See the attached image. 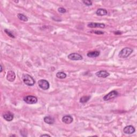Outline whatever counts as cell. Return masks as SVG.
<instances>
[{"label": "cell", "mask_w": 137, "mask_h": 137, "mask_svg": "<svg viewBox=\"0 0 137 137\" xmlns=\"http://www.w3.org/2000/svg\"><path fill=\"white\" fill-rule=\"evenodd\" d=\"M3 118H4L5 120H6L7 121L10 122L13 120L14 115L10 113H7L3 115Z\"/></svg>", "instance_id": "obj_15"}, {"label": "cell", "mask_w": 137, "mask_h": 137, "mask_svg": "<svg viewBox=\"0 0 137 137\" xmlns=\"http://www.w3.org/2000/svg\"><path fill=\"white\" fill-rule=\"evenodd\" d=\"M133 49H132L129 47H126L122 49L119 53V57L122 58H125L128 57L132 53Z\"/></svg>", "instance_id": "obj_2"}, {"label": "cell", "mask_w": 137, "mask_h": 137, "mask_svg": "<svg viewBox=\"0 0 137 137\" xmlns=\"http://www.w3.org/2000/svg\"><path fill=\"white\" fill-rule=\"evenodd\" d=\"M62 122H63V123H64L65 124H71L72 122H73V119L72 117V116H71L70 115H66V116H63V117H62Z\"/></svg>", "instance_id": "obj_11"}, {"label": "cell", "mask_w": 137, "mask_h": 137, "mask_svg": "<svg viewBox=\"0 0 137 137\" xmlns=\"http://www.w3.org/2000/svg\"><path fill=\"white\" fill-rule=\"evenodd\" d=\"M40 137H50V136L48 135V134H42Z\"/></svg>", "instance_id": "obj_24"}, {"label": "cell", "mask_w": 137, "mask_h": 137, "mask_svg": "<svg viewBox=\"0 0 137 137\" xmlns=\"http://www.w3.org/2000/svg\"><path fill=\"white\" fill-rule=\"evenodd\" d=\"M95 74L98 77H99V78H107V77H108V76H109V75H110L109 73L104 70H101L97 72Z\"/></svg>", "instance_id": "obj_9"}, {"label": "cell", "mask_w": 137, "mask_h": 137, "mask_svg": "<svg viewBox=\"0 0 137 137\" xmlns=\"http://www.w3.org/2000/svg\"><path fill=\"white\" fill-rule=\"evenodd\" d=\"M2 70H3V68H2V64H1V72H2Z\"/></svg>", "instance_id": "obj_25"}, {"label": "cell", "mask_w": 137, "mask_h": 137, "mask_svg": "<svg viewBox=\"0 0 137 137\" xmlns=\"http://www.w3.org/2000/svg\"><path fill=\"white\" fill-rule=\"evenodd\" d=\"M118 93L116 91H113L110 92V93L106 94V95L103 97V100L104 101H109L111 99H114L118 96Z\"/></svg>", "instance_id": "obj_5"}, {"label": "cell", "mask_w": 137, "mask_h": 137, "mask_svg": "<svg viewBox=\"0 0 137 137\" xmlns=\"http://www.w3.org/2000/svg\"><path fill=\"white\" fill-rule=\"evenodd\" d=\"M68 58L72 61H80L83 59V57L79 54L71 53L68 55Z\"/></svg>", "instance_id": "obj_6"}, {"label": "cell", "mask_w": 137, "mask_h": 137, "mask_svg": "<svg viewBox=\"0 0 137 137\" xmlns=\"http://www.w3.org/2000/svg\"><path fill=\"white\" fill-rule=\"evenodd\" d=\"M96 14L99 16H106L108 14V11L104 9H98L96 11Z\"/></svg>", "instance_id": "obj_13"}, {"label": "cell", "mask_w": 137, "mask_h": 137, "mask_svg": "<svg viewBox=\"0 0 137 137\" xmlns=\"http://www.w3.org/2000/svg\"><path fill=\"white\" fill-rule=\"evenodd\" d=\"M58 11L59 12V13L64 14L66 12V10L65 9L63 8V7H60V8H59L58 9Z\"/></svg>", "instance_id": "obj_21"}, {"label": "cell", "mask_w": 137, "mask_h": 137, "mask_svg": "<svg viewBox=\"0 0 137 137\" xmlns=\"http://www.w3.org/2000/svg\"><path fill=\"white\" fill-rule=\"evenodd\" d=\"M24 101L27 104H35L38 102V99L36 97L32 95H29L24 98Z\"/></svg>", "instance_id": "obj_4"}, {"label": "cell", "mask_w": 137, "mask_h": 137, "mask_svg": "<svg viewBox=\"0 0 137 137\" xmlns=\"http://www.w3.org/2000/svg\"><path fill=\"white\" fill-rule=\"evenodd\" d=\"M38 84L40 87L43 90H47L50 87L49 82L46 80H44V79H41V80H39Z\"/></svg>", "instance_id": "obj_3"}, {"label": "cell", "mask_w": 137, "mask_h": 137, "mask_svg": "<svg viewBox=\"0 0 137 137\" xmlns=\"http://www.w3.org/2000/svg\"><path fill=\"white\" fill-rule=\"evenodd\" d=\"M90 32L92 33H94V34H98V35H102L104 34L103 32L100 31H91Z\"/></svg>", "instance_id": "obj_20"}, {"label": "cell", "mask_w": 137, "mask_h": 137, "mask_svg": "<svg viewBox=\"0 0 137 137\" xmlns=\"http://www.w3.org/2000/svg\"><path fill=\"white\" fill-rule=\"evenodd\" d=\"M56 77L59 79H64L66 77V74L63 72H58L56 73Z\"/></svg>", "instance_id": "obj_16"}, {"label": "cell", "mask_w": 137, "mask_h": 137, "mask_svg": "<svg viewBox=\"0 0 137 137\" xmlns=\"http://www.w3.org/2000/svg\"><path fill=\"white\" fill-rule=\"evenodd\" d=\"M87 26L90 28H101L103 29L105 27V24L103 23H90L87 25Z\"/></svg>", "instance_id": "obj_8"}, {"label": "cell", "mask_w": 137, "mask_h": 137, "mask_svg": "<svg viewBox=\"0 0 137 137\" xmlns=\"http://www.w3.org/2000/svg\"><path fill=\"white\" fill-rule=\"evenodd\" d=\"M89 99H90V96H84L80 98V102L81 103H86L87 102L89 101Z\"/></svg>", "instance_id": "obj_18"}, {"label": "cell", "mask_w": 137, "mask_h": 137, "mask_svg": "<svg viewBox=\"0 0 137 137\" xmlns=\"http://www.w3.org/2000/svg\"><path fill=\"white\" fill-rule=\"evenodd\" d=\"M22 79L24 84L27 86H32L35 84V80L33 77L28 74H23L22 76Z\"/></svg>", "instance_id": "obj_1"}, {"label": "cell", "mask_w": 137, "mask_h": 137, "mask_svg": "<svg viewBox=\"0 0 137 137\" xmlns=\"http://www.w3.org/2000/svg\"><path fill=\"white\" fill-rule=\"evenodd\" d=\"M100 54V52L98 50H94V51H89L88 53L87 54V56L90 58H94V57H98Z\"/></svg>", "instance_id": "obj_12"}, {"label": "cell", "mask_w": 137, "mask_h": 137, "mask_svg": "<svg viewBox=\"0 0 137 137\" xmlns=\"http://www.w3.org/2000/svg\"><path fill=\"white\" fill-rule=\"evenodd\" d=\"M83 3L87 6H90L92 5V2L91 1H89V0H86V1H83Z\"/></svg>", "instance_id": "obj_22"}, {"label": "cell", "mask_w": 137, "mask_h": 137, "mask_svg": "<svg viewBox=\"0 0 137 137\" xmlns=\"http://www.w3.org/2000/svg\"><path fill=\"white\" fill-rule=\"evenodd\" d=\"M123 131L125 134H133V133H134V132L136 131V130H135V128H134L133 126L129 125V126H125V128H124Z\"/></svg>", "instance_id": "obj_7"}, {"label": "cell", "mask_w": 137, "mask_h": 137, "mask_svg": "<svg viewBox=\"0 0 137 137\" xmlns=\"http://www.w3.org/2000/svg\"><path fill=\"white\" fill-rule=\"evenodd\" d=\"M114 33L116 35H121L122 32H120V31H116L115 32H114Z\"/></svg>", "instance_id": "obj_23"}, {"label": "cell", "mask_w": 137, "mask_h": 137, "mask_svg": "<svg viewBox=\"0 0 137 137\" xmlns=\"http://www.w3.org/2000/svg\"><path fill=\"white\" fill-rule=\"evenodd\" d=\"M17 17H18L19 19L21 20V21H23V22L28 21V18H27V17L26 16H25L23 14H17Z\"/></svg>", "instance_id": "obj_17"}, {"label": "cell", "mask_w": 137, "mask_h": 137, "mask_svg": "<svg viewBox=\"0 0 137 137\" xmlns=\"http://www.w3.org/2000/svg\"><path fill=\"white\" fill-rule=\"evenodd\" d=\"M4 31H5V32H6V33L8 35V36H10V37H11V38H15V36H14V35L12 34L11 32L10 31H9L8 29H6L4 30Z\"/></svg>", "instance_id": "obj_19"}, {"label": "cell", "mask_w": 137, "mask_h": 137, "mask_svg": "<svg viewBox=\"0 0 137 137\" xmlns=\"http://www.w3.org/2000/svg\"><path fill=\"white\" fill-rule=\"evenodd\" d=\"M43 120L46 123L48 124H53L54 123V122H55L54 119L50 116L44 117Z\"/></svg>", "instance_id": "obj_14"}, {"label": "cell", "mask_w": 137, "mask_h": 137, "mask_svg": "<svg viewBox=\"0 0 137 137\" xmlns=\"http://www.w3.org/2000/svg\"><path fill=\"white\" fill-rule=\"evenodd\" d=\"M16 78V74L14 71H8L7 75V79L9 81L12 82L15 80Z\"/></svg>", "instance_id": "obj_10"}]
</instances>
